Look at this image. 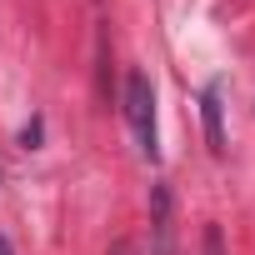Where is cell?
<instances>
[{"instance_id": "6da1fadb", "label": "cell", "mask_w": 255, "mask_h": 255, "mask_svg": "<svg viewBox=\"0 0 255 255\" xmlns=\"http://www.w3.org/2000/svg\"><path fill=\"white\" fill-rule=\"evenodd\" d=\"M125 120H130V130H135L140 155L155 160L160 155V130H155V90H150L145 70H130V80H125Z\"/></svg>"}, {"instance_id": "7a4b0ae2", "label": "cell", "mask_w": 255, "mask_h": 255, "mask_svg": "<svg viewBox=\"0 0 255 255\" xmlns=\"http://www.w3.org/2000/svg\"><path fill=\"white\" fill-rule=\"evenodd\" d=\"M150 255H175V195L165 180L150 185Z\"/></svg>"}, {"instance_id": "3957f363", "label": "cell", "mask_w": 255, "mask_h": 255, "mask_svg": "<svg viewBox=\"0 0 255 255\" xmlns=\"http://www.w3.org/2000/svg\"><path fill=\"white\" fill-rule=\"evenodd\" d=\"M200 115H205V140L215 155H225V125H220V85L200 90Z\"/></svg>"}, {"instance_id": "277c9868", "label": "cell", "mask_w": 255, "mask_h": 255, "mask_svg": "<svg viewBox=\"0 0 255 255\" xmlns=\"http://www.w3.org/2000/svg\"><path fill=\"white\" fill-rule=\"evenodd\" d=\"M200 255H225V235H220V225H205V235H200Z\"/></svg>"}, {"instance_id": "5b68a950", "label": "cell", "mask_w": 255, "mask_h": 255, "mask_svg": "<svg viewBox=\"0 0 255 255\" xmlns=\"http://www.w3.org/2000/svg\"><path fill=\"white\" fill-rule=\"evenodd\" d=\"M0 255H10V240H5V235H0Z\"/></svg>"}]
</instances>
